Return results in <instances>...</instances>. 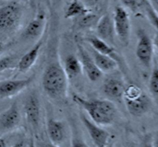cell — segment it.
I'll return each instance as SVG.
<instances>
[{"label": "cell", "instance_id": "obj_1", "mask_svg": "<svg viewBox=\"0 0 158 147\" xmlns=\"http://www.w3.org/2000/svg\"><path fill=\"white\" fill-rule=\"evenodd\" d=\"M73 100L83 108L89 119L100 126H109L114 123L117 109L114 102L109 100H86L73 94Z\"/></svg>", "mask_w": 158, "mask_h": 147}, {"label": "cell", "instance_id": "obj_2", "mask_svg": "<svg viewBox=\"0 0 158 147\" xmlns=\"http://www.w3.org/2000/svg\"><path fill=\"white\" fill-rule=\"evenodd\" d=\"M68 81L63 67L58 62H52L45 68L42 86L46 95L52 100L63 101L67 97Z\"/></svg>", "mask_w": 158, "mask_h": 147}, {"label": "cell", "instance_id": "obj_3", "mask_svg": "<svg viewBox=\"0 0 158 147\" xmlns=\"http://www.w3.org/2000/svg\"><path fill=\"white\" fill-rule=\"evenodd\" d=\"M123 100L128 112L134 117H140L149 112L152 106L150 97L141 88L134 84L126 86Z\"/></svg>", "mask_w": 158, "mask_h": 147}, {"label": "cell", "instance_id": "obj_4", "mask_svg": "<svg viewBox=\"0 0 158 147\" xmlns=\"http://www.w3.org/2000/svg\"><path fill=\"white\" fill-rule=\"evenodd\" d=\"M23 7L17 2H9L0 6V31H11L19 24Z\"/></svg>", "mask_w": 158, "mask_h": 147}, {"label": "cell", "instance_id": "obj_5", "mask_svg": "<svg viewBox=\"0 0 158 147\" xmlns=\"http://www.w3.org/2000/svg\"><path fill=\"white\" fill-rule=\"evenodd\" d=\"M154 41L144 29L137 32V43L136 46V56L140 64L149 69L152 66L154 59Z\"/></svg>", "mask_w": 158, "mask_h": 147}, {"label": "cell", "instance_id": "obj_6", "mask_svg": "<svg viewBox=\"0 0 158 147\" xmlns=\"http://www.w3.org/2000/svg\"><path fill=\"white\" fill-rule=\"evenodd\" d=\"M115 33L123 46L129 45L131 33V23L127 11L121 6H117L114 9L113 18Z\"/></svg>", "mask_w": 158, "mask_h": 147}, {"label": "cell", "instance_id": "obj_7", "mask_svg": "<svg viewBox=\"0 0 158 147\" xmlns=\"http://www.w3.org/2000/svg\"><path fill=\"white\" fill-rule=\"evenodd\" d=\"M126 86L122 77L114 74L106 77L103 83L102 89L104 95L112 102H120L123 100Z\"/></svg>", "mask_w": 158, "mask_h": 147}, {"label": "cell", "instance_id": "obj_8", "mask_svg": "<svg viewBox=\"0 0 158 147\" xmlns=\"http://www.w3.org/2000/svg\"><path fill=\"white\" fill-rule=\"evenodd\" d=\"M78 49L79 59L81 63L83 72L86 74L89 81L96 83L101 79L103 72L98 69L97 65L94 63L90 53L84 48V46L80 43H77Z\"/></svg>", "mask_w": 158, "mask_h": 147}, {"label": "cell", "instance_id": "obj_9", "mask_svg": "<svg viewBox=\"0 0 158 147\" xmlns=\"http://www.w3.org/2000/svg\"><path fill=\"white\" fill-rule=\"evenodd\" d=\"M23 109L27 123L32 128L37 129L41 116V105L36 92H32L26 96Z\"/></svg>", "mask_w": 158, "mask_h": 147}, {"label": "cell", "instance_id": "obj_10", "mask_svg": "<svg viewBox=\"0 0 158 147\" xmlns=\"http://www.w3.org/2000/svg\"><path fill=\"white\" fill-rule=\"evenodd\" d=\"M80 119L95 146L107 147L109 145V133L100 127V125L93 122L83 113L80 114Z\"/></svg>", "mask_w": 158, "mask_h": 147}, {"label": "cell", "instance_id": "obj_11", "mask_svg": "<svg viewBox=\"0 0 158 147\" xmlns=\"http://www.w3.org/2000/svg\"><path fill=\"white\" fill-rule=\"evenodd\" d=\"M33 81V76L20 80H9L0 83V97L9 98L15 96L29 87Z\"/></svg>", "mask_w": 158, "mask_h": 147}, {"label": "cell", "instance_id": "obj_12", "mask_svg": "<svg viewBox=\"0 0 158 147\" xmlns=\"http://www.w3.org/2000/svg\"><path fill=\"white\" fill-rule=\"evenodd\" d=\"M46 18L44 12H40L26 26L22 37L26 40H35L42 38L46 29Z\"/></svg>", "mask_w": 158, "mask_h": 147}, {"label": "cell", "instance_id": "obj_13", "mask_svg": "<svg viewBox=\"0 0 158 147\" xmlns=\"http://www.w3.org/2000/svg\"><path fill=\"white\" fill-rule=\"evenodd\" d=\"M97 36L106 42L110 45L115 43V29L113 18L108 13H106L99 18L98 22L96 25Z\"/></svg>", "mask_w": 158, "mask_h": 147}, {"label": "cell", "instance_id": "obj_14", "mask_svg": "<svg viewBox=\"0 0 158 147\" xmlns=\"http://www.w3.org/2000/svg\"><path fill=\"white\" fill-rule=\"evenodd\" d=\"M21 114L16 103H14L6 110L0 114V129L10 131L19 125Z\"/></svg>", "mask_w": 158, "mask_h": 147}, {"label": "cell", "instance_id": "obj_15", "mask_svg": "<svg viewBox=\"0 0 158 147\" xmlns=\"http://www.w3.org/2000/svg\"><path fill=\"white\" fill-rule=\"evenodd\" d=\"M43 41L42 38L38 39L36 43L20 58L18 63L16 64V67L19 72H27L34 66L37 59H38L39 55H40V50H41V48L43 46Z\"/></svg>", "mask_w": 158, "mask_h": 147}, {"label": "cell", "instance_id": "obj_16", "mask_svg": "<svg viewBox=\"0 0 158 147\" xmlns=\"http://www.w3.org/2000/svg\"><path fill=\"white\" fill-rule=\"evenodd\" d=\"M86 41L91 46V48L94 50L97 51L100 53L103 54L105 55L110 56V58L114 59V60L117 62L119 65L120 63V55L117 53L112 45L109 44L106 42L103 41L101 39L98 38L97 36H88L86 39Z\"/></svg>", "mask_w": 158, "mask_h": 147}, {"label": "cell", "instance_id": "obj_17", "mask_svg": "<svg viewBox=\"0 0 158 147\" xmlns=\"http://www.w3.org/2000/svg\"><path fill=\"white\" fill-rule=\"evenodd\" d=\"M48 137L52 144L59 145L63 143L66 137V129L63 122L55 119H49L46 124Z\"/></svg>", "mask_w": 158, "mask_h": 147}, {"label": "cell", "instance_id": "obj_18", "mask_svg": "<svg viewBox=\"0 0 158 147\" xmlns=\"http://www.w3.org/2000/svg\"><path fill=\"white\" fill-rule=\"evenodd\" d=\"M91 56L98 69L102 72H112L117 69L119 64L116 60L110 56L100 53L97 51L91 49Z\"/></svg>", "mask_w": 158, "mask_h": 147}, {"label": "cell", "instance_id": "obj_19", "mask_svg": "<svg viewBox=\"0 0 158 147\" xmlns=\"http://www.w3.org/2000/svg\"><path fill=\"white\" fill-rule=\"evenodd\" d=\"M63 67L68 80H74L83 72L79 57L73 54H69L66 57Z\"/></svg>", "mask_w": 158, "mask_h": 147}, {"label": "cell", "instance_id": "obj_20", "mask_svg": "<svg viewBox=\"0 0 158 147\" xmlns=\"http://www.w3.org/2000/svg\"><path fill=\"white\" fill-rule=\"evenodd\" d=\"M89 12H91L90 9L85 6L84 4L80 0H71L65 11L64 17L66 18L75 19L89 13Z\"/></svg>", "mask_w": 158, "mask_h": 147}, {"label": "cell", "instance_id": "obj_21", "mask_svg": "<svg viewBox=\"0 0 158 147\" xmlns=\"http://www.w3.org/2000/svg\"><path fill=\"white\" fill-rule=\"evenodd\" d=\"M99 20V17L96 14L89 12L86 15L75 18L74 26L77 29H86L96 26Z\"/></svg>", "mask_w": 158, "mask_h": 147}, {"label": "cell", "instance_id": "obj_22", "mask_svg": "<svg viewBox=\"0 0 158 147\" xmlns=\"http://www.w3.org/2000/svg\"><path fill=\"white\" fill-rule=\"evenodd\" d=\"M149 91L151 97L158 105V67L154 66L149 79Z\"/></svg>", "mask_w": 158, "mask_h": 147}, {"label": "cell", "instance_id": "obj_23", "mask_svg": "<svg viewBox=\"0 0 158 147\" xmlns=\"http://www.w3.org/2000/svg\"><path fill=\"white\" fill-rule=\"evenodd\" d=\"M143 9H144L146 15L148 16V20L151 23V25L154 26V29H156V31L157 32V35H158V13L154 8V6H152L150 0H147L145 2Z\"/></svg>", "mask_w": 158, "mask_h": 147}, {"label": "cell", "instance_id": "obj_24", "mask_svg": "<svg viewBox=\"0 0 158 147\" xmlns=\"http://www.w3.org/2000/svg\"><path fill=\"white\" fill-rule=\"evenodd\" d=\"M147 0H121L125 7L134 12H137L140 9H143V6Z\"/></svg>", "mask_w": 158, "mask_h": 147}, {"label": "cell", "instance_id": "obj_25", "mask_svg": "<svg viewBox=\"0 0 158 147\" xmlns=\"http://www.w3.org/2000/svg\"><path fill=\"white\" fill-rule=\"evenodd\" d=\"M15 66V58L12 56H5L0 58V72L7 69H13Z\"/></svg>", "mask_w": 158, "mask_h": 147}, {"label": "cell", "instance_id": "obj_26", "mask_svg": "<svg viewBox=\"0 0 158 147\" xmlns=\"http://www.w3.org/2000/svg\"><path fill=\"white\" fill-rule=\"evenodd\" d=\"M71 147H89L87 143L82 138L77 136H73L71 140Z\"/></svg>", "mask_w": 158, "mask_h": 147}, {"label": "cell", "instance_id": "obj_27", "mask_svg": "<svg viewBox=\"0 0 158 147\" xmlns=\"http://www.w3.org/2000/svg\"><path fill=\"white\" fill-rule=\"evenodd\" d=\"M140 147H154L153 137H151V135L144 136L140 143Z\"/></svg>", "mask_w": 158, "mask_h": 147}, {"label": "cell", "instance_id": "obj_28", "mask_svg": "<svg viewBox=\"0 0 158 147\" xmlns=\"http://www.w3.org/2000/svg\"><path fill=\"white\" fill-rule=\"evenodd\" d=\"M11 147H28V144L25 141H20L19 143H15Z\"/></svg>", "mask_w": 158, "mask_h": 147}, {"label": "cell", "instance_id": "obj_29", "mask_svg": "<svg viewBox=\"0 0 158 147\" xmlns=\"http://www.w3.org/2000/svg\"><path fill=\"white\" fill-rule=\"evenodd\" d=\"M153 145L154 147H158V131L153 137Z\"/></svg>", "mask_w": 158, "mask_h": 147}, {"label": "cell", "instance_id": "obj_30", "mask_svg": "<svg viewBox=\"0 0 158 147\" xmlns=\"http://www.w3.org/2000/svg\"><path fill=\"white\" fill-rule=\"evenodd\" d=\"M150 1H151V4H152V6H154V8L158 13V0H150Z\"/></svg>", "mask_w": 158, "mask_h": 147}, {"label": "cell", "instance_id": "obj_31", "mask_svg": "<svg viewBox=\"0 0 158 147\" xmlns=\"http://www.w3.org/2000/svg\"><path fill=\"white\" fill-rule=\"evenodd\" d=\"M0 147H8L7 143L4 138H0Z\"/></svg>", "mask_w": 158, "mask_h": 147}, {"label": "cell", "instance_id": "obj_32", "mask_svg": "<svg viewBox=\"0 0 158 147\" xmlns=\"http://www.w3.org/2000/svg\"><path fill=\"white\" fill-rule=\"evenodd\" d=\"M154 46H155L156 49H157V50L158 52V35H156L155 38H154Z\"/></svg>", "mask_w": 158, "mask_h": 147}, {"label": "cell", "instance_id": "obj_33", "mask_svg": "<svg viewBox=\"0 0 158 147\" xmlns=\"http://www.w3.org/2000/svg\"><path fill=\"white\" fill-rule=\"evenodd\" d=\"M86 2L89 3V5H94L97 3V0H86Z\"/></svg>", "mask_w": 158, "mask_h": 147}, {"label": "cell", "instance_id": "obj_34", "mask_svg": "<svg viewBox=\"0 0 158 147\" xmlns=\"http://www.w3.org/2000/svg\"><path fill=\"white\" fill-rule=\"evenodd\" d=\"M3 51H4V45L2 43H0V55L2 53Z\"/></svg>", "mask_w": 158, "mask_h": 147}, {"label": "cell", "instance_id": "obj_35", "mask_svg": "<svg viewBox=\"0 0 158 147\" xmlns=\"http://www.w3.org/2000/svg\"><path fill=\"white\" fill-rule=\"evenodd\" d=\"M46 147H60L58 146V145H55V144H52V143H51V144H48Z\"/></svg>", "mask_w": 158, "mask_h": 147}, {"label": "cell", "instance_id": "obj_36", "mask_svg": "<svg viewBox=\"0 0 158 147\" xmlns=\"http://www.w3.org/2000/svg\"><path fill=\"white\" fill-rule=\"evenodd\" d=\"M107 147H113V146H112V145H108Z\"/></svg>", "mask_w": 158, "mask_h": 147}, {"label": "cell", "instance_id": "obj_37", "mask_svg": "<svg viewBox=\"0 0 158 147\" xmlns=\"http://www.w3.org/2000/svg\"><path fill=\"white\" fill-rule=\"evenodd\" d=\"M46 1H48V2H49V0H46Z\"/></svg>", "mask_w": 158, "mask_h": 147}, {"label": "cell", "instance_id": "obj_38", "mask_svg": "<svg viewBox=\"0 0 158 147\" xmlns=\"http://www.w3.org/2000/svg\"><path fill=\"white\" fill-rule=\"evenodd\" d=\"M4 1H5V0H4Z\"/></svg>", "mask_w": 158, "mask_h": 147}]
</instances>
